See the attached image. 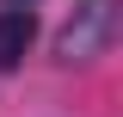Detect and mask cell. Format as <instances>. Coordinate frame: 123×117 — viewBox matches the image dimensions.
<instances>
[{
  "mask_svg": "<svg viewBox=\"0 0 123 117\" xmlns=\"http://www.w3.org/2000/svg\"><path fill=\"white\" fill-rule=\"evenodd\" d=\"M31 37H37L31 6H6V13H0V74H12L18 62L31 56Z\"/></svg>",
  "mask_w": 123,
  "mask_h": 117,
  "instance_id": "obj_2",
  "label": "cell"
},
{
  "mask_svg": "<svg viewBox=\"0 0 123 117\" xmlns=\"http://www.w3.org/2000/svg\"><path fill=\"white\" fill-rule=\"evenodd\" d=\"M12 6H31V0H12Z\"/></svg>",
  "mask_w": 123,
  "mask_h": 117,
  "instance_id": "obj_3",
  "label": "cell"
},
{
  "mask_svg": "<svg viewBox=\"0 0 123 117\" xmlns=\"http://www.w3.org/2000/svg\"><path fill=\"white\" fill-rule=\"evenodd\" d=\"M111 37H117V0H80L55 31V62L86 68V62H98L111 49Z\"/></svg>",
  "mask_w": 123,
  "mask_h": 117,
  "instance_id": "obj_1",
  "label": "cell"
}]
</instances>
